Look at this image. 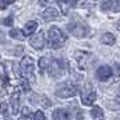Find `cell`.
Returning <instances> with one entry per match:
<instances>
[{
    "instance_id": "7c38bea8",
    "label": "cell",
    "mask_w": 120,
    "mask_h": 120,
    "mask_svg": "<svg viewBox=\"0 0 120 120\" xmlns=\"http://www.w3.org/2000/svg\"><path fill=\"white\" fill-rule=\"evenodd\" d=\"M19 98H20V96H19V93H18V92L12 93V96H11V105H12V113H14V115L19 113Z\"/></svg>"
},
{
    "instance_id": "44dd1931",
    "label": "cell",
    "mask_w": 120,
    "mask_h": 120,
    "mask_svg": "<svg viewBox=\"0 0 120 120\" xmlns=\"http://www.w3.org/2000/svg\"><path fill=\"white\" fill-rule=\"evenodd\" d=\"M34 120H46V116L42 111H37L34 113Z\"/></svg>"
},
{
    "instance_id": "3957f363",
    "label": "cell",
    "mask_w": 120,
    "mask_h": 120,
    "mask_svg": "<svg viewBox=\"0 0 120 120\" xmlns=\"http://www.w3.org/2000/svg\"><path fill=\"white\" fill-rule=\"evenodd\" d=\"M20 68H22V74L27 80L34 81L35 77H34V70H35V65H34L33 58L30 57H23L22 62H20Z\"/></svg>"
},
{
    "instance_id": "7a4b0ae2",
    "label": "cell",
    "mask_w": 120,
    "mask_h": 120,
    "mask_svg": "<svg viewBox=\"0 0 120 120\" xmlns=\"http://www.w3.org/2000/svg\"><path fill=\"white\" fill-rule=\"evenodd\" d=\"M55 94H57L58 97H62V98L73 97V96H76L77 94V86L74 85V84H70V82L61 84L60 86L57 88Z\"/></svg>"
},
{
    "instance_id": "6da1fadb",
    "label": "cell",
    "mask_w": 120,
    "mask_h": 120,
    "mask_svg": "<svg viewBox=\"0 0 120 120\" xmlns=\"http://www.w3.org/2000/svg\"><path fill=\"white\" fill-rule=\"evenodd\" d=\"M66 35L57 26H53V27L49 28L47 31V43H49V47L51 49H60L62 47L66 42Z\"/></svg>"
},
{
    "instance_id": "e0dca14e",
    "label": "cell",
    "mask_w": 120,
    "mask_h": 120,
    "mask_svg": "<svg viewBox=\"0 0 120 120\" xmlns=\"http://www.w3.org/2000/svg\"><path fill=\"white\" fill-rule=\"evenodd\" d=\"M113 7H115V0H105L101 4V10L103 11H111V10H113Z\"/></svg>"
},
{
    "instance_id": "d4e9b609",
    "label": "cell",
    "mask_w": 120,
    "mask_h": 120,
    "mask_svg": "<svg viewBox=\"0 0 120 120\" xmlns=\"http://www.w3.org/2000/svg\"><path fill=\"white\" fill-rule=\"evenodd\" d=\"M113 10H115V11H120V0H115Z\"/></svg>"
},
{
    "instance_id": "5b68a950",
    "label": "cell",
    "mask_w": 120,
    "mask_h": 120,
    "mask_svg": "<svg viewBox=\"0 0 120 120\" xmlns=\"http://www.w3.org/2000/svg\"><path fill=\"white\" fill-rule=\"evenodd\" d=\"M96 92L93 90V88L90 84H86V86L84 88L81 94V100L84 105H93V103L96 101Z\"/></svg>"
},
{
    "instance_id": "2e32d148",
    "label": "cell",
    "mask_w": 120,
    "mask_h": 120,
    "mask_svg": "<svg viewBox=\"0 0 120 120\" xmlns=\"http://www.w3.org/2000/svg\"><path fill=\"white\" fill-rule=\"evenodd\" d=\"M90 116H92L93 119H103V109L100 108V107H94V108L90 111Z\"/></svg>"
},
{
    "instance_id": "ffe728a7",
    "label": "cell",
    "mask_w": 120,
    "mask_h": 120,
    "mask_svg": "<svg viewBox=\"0 0 120 120\" xmlns=\"http://www.w3.org/2000/svg\"><path fill=\"white\" fill-rule=\"evenodd\" d=\"M96 6V0H85L81 4L82 8H92V7Z\"/></svg>"
},
{
    "instance_id": "ba28073f",
    "label": "cell",
    "mask_w": 120,
    "mask_h": 120,
    "mask_svg": "<svg viewBox=\"0 0 120 120\" xmlns=\"http://www.w3.org/2000/svg\"><path fill=\"white\" fill-rule=\"evenodd\" d=\"M96 76H97V78L100 81H107V80H109L112 77V69L107 65L100 66L97 69V71H96Z\"/></svg>"
},
{
    "instance_id": "277c9868",
    "label": "cell",
    "mask_w": 120,
    "mask_h": 120,
    "mask_svg": "<svg viewBox=\"0 0 120 120\" xmlns=\"http://www.w3.org/2000/svg\"><path fill=\"white\" fill-rule=\"evenodd\" d=\"M68 30L76 38H85L88 35V26L81 22H70L68 24Z\"/></svg>"
},
{
    "instance_id": "d6986e66",
    "label": "cell",
    "mask_w": 120,
    "mask_h": 120,
    "mask_svg": "<svg viewBox=\"0 0 120 120\" xmlns=\"http://www.w3.org/2000/svg\"><path fill=\"white\" fill-rule=\"evenodd\" d=\"M14 3H15V0H0V10L4 11L7 7H10Z\"/></svg>"
},
{
    "instance_id": "4fadbf2b",
    "label": "cell",
    "mask_w": 120,
    "mask_h": 120,
    "mask_svg": "<svg viewBox=\"0 0 120 120\" xmlns=\"http://www.w3.org/2000/svg\"><path fill=\"white\" fill-rule=\"evenodd\" d=\"M101 43L104 45H108V46H112V45L116 42V38H115V35L113 34H111V33H105L101 35Z\"/></svg>"
},
{
    "instance_id": "ac0fdd59",
    "label": "cell",
    "mask_w": 120,
    "mask_h": 120,
    "mask_svg": "<svg viewBox=\"0 0 120 120\" xmlns=\"http://www.w3.org/2000/svg\"><path fill=\"white\" fill-rule=\"evenodd\" d=\"M47 66H49V58L47 57H42L39 60V69H41V71L47 70Z\"/></svg>"
},
{
    "instance_id": "9a60e30c",
    "label": "cell",
    "mask_w": 120,
    "mask_h": 120,
    "mask_svg": "<svg viewBox=\"0 0 120 120\" xmlns=\"http://www.w3.org/2000/svg\"><path fill=\"white\" fill-rule=\"evenodd\" d=\"M88 57H89V53H84V51H77L76 53V58L78 61V64L81 65V68H84V64H85Z\"/></svg>"
},
{
    "instance_id": "9c48e42d",
    "label": "cell",
    "mask_w": 120,
    "mask_h": 120,
    "mask_svg": "<svg viewBox=\"0 0 120 120\" xmlns=\"http://www.w3.org/2000/svg\"><path fill=\"white\" fill-rule=\"evenodd\" d=\"M37 28H38V23L35 22V20H30L24 24V27H23V33L24 35L27 37V35H31L37 31Z\"/></svg>"
},
{
    "instance_id": "5bb4252c",
    "label": "cell",
    "mask_w": 120,
    "mask_h": 120,
    "mask_svg": "<svg viewBox=\"0 0 120 120\" xmlns=\"http://www.w3.org/2000/svg\"><path fill=\"white\" fill-rule=\"evenodd\" d=\"M10 37H12L14 39H16V41H24L26 38V35L23 33V30H18V28H12L11 31H10Z\"/></svg>"
},
{
    "instance_id": "8fae6325",
    "label": "cell",
    "mask_w": 120,
    "mask_h": 120,
    "mask_svg": "<svg viewBox=\"0 0 120 120\" xmlns=\"http://www.w3.org/2000/svg\"><path fill=\"white\" fill-rule=\"evenodd\" d=\"M69 113L66 112L65 109H55L54 112H53V120H69Z\"/></svg>"
},
{
    "instance_id": "cb8c5ba5",
    "label": "cell",
    "mask_w": 120,
    "mask_h": 120,
    "mask_svg": "<svg viewBox=\"0 0 120 120\" xmlns=\"http://www.w3.org/2000/svg\"><path fill=\"white\" fill-rule=\"evenodd\" d=\"M22 115L24 116V117H28V116L31 115V113H30V109H28V108H23V112H22Z\"/></svg>"
},
{
    "instance_id": "7402d4cb",
    "label": "cell",
    "mask_w": 120,
    "mask_h": 120,
    "mask_svg": "<svg viewBox=\"0 0 120 120\" xmlns=\"http://www.w3.org/2000/svg\"><path fill=\"white\" fill-rule=\"evenodd\" d=\"M7 111H8V105H7V103H0V113L6 115Z\"/></svg>"
},
{
    "instance_id": "484cf974",
    "label": "cell",
    "mask_w": 120,
    "mask_h": 120,
    "mask_svg": "<svg viewBox=\"0 0 120 120\" xmlns=\"http://www.w3.org/2000/svg\"><path fill=\"white\" fill-rule=\"evenodd\" d=\"M39 4L41 6H46V4H49V0H39Z\"/></svg>"
},
{
    "instance_id": "8992f818",
    "label": "cell",
    "mask_w": 120,
    "mask_h": 120,
    "mask_svg": "<svg viewBox=\"0 0 120 120\" xmlns=\"http://www.w3.org/2000/svg\"><path fill=\"white\" fill-rule=\"evenodd\" d=\"M30 45H31V47H34L35 50L43 49L45 47V34H43V31L34 33L31 39H30Z\"/></svg>"
},
{
    "instance_id": "30bf717a",
    "label": "cell",
    "mask_w": 120,
    "mask_h": 120,
    "mask_svg": "<svg viewBox=\"0 0 120 120\" xmlns=\"http://www.w3.org/2000/svg\"><path fill=\"white\" fill-rule=\"evenodd\" d=\"M57 16H58V11L55 10L54 7H49L47 10H45L42 12V18H43L45 20H53Z\"/></svg>"
},
{
    "instance_id": "52a82bcc",
    "label": "cell",
    "mask_w": 120,
    "mask_h": 120,
    "mask_svg": "<svg viewBox=\"0 0 120 120\" xmlns=\"http://www.w3.org/2000/svg\"><path fill=\"white\" fill-rule=\"evenodd\" d=\"M47 70H49V74L51 77H58L64 71V62L58 60H53L51 62H49Z\"/></svg>"
},
{
    "instance_id": "4316f807",
    "label": "cell",
    "mask_w": 120,
    "mask_h": 120,
    "mask_svg": "<svg viewBox=\"0 0 120 120\" xmlns=\"http://www.w3.org/2000/svg\"><path fill=\"white\" fill-rule=\"evenodd\" d=\"M116 28L120 30V20H117V23H116Z\"/></svg>"
},
{
    "instance_id": "603a6c76",
    "label": "cell",
    "mask_w": 120,
    "mask_h": 120,
    "mask_svg": "<svg viewBox=\"0 0 120 120\" xmlns=\"http://www.w3.org/2000/svg\"><path fill=\"white\" fill-rule=\"evenodd\" d=\"M12 23H14V18L12 16H8V18L3 19V24L4 26H12Z\"/></svg>"
}]
</instances>
